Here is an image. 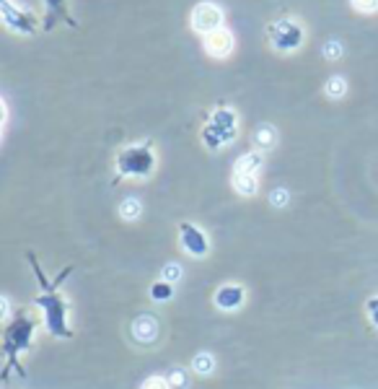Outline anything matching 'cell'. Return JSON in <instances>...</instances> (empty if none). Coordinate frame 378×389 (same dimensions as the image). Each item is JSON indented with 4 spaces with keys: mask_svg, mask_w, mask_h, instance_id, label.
Wrapping results in <instances>:
<instances>
[{
    "mask_svg": "<svg viewBox=\"0 0 378 389\" xmlns=\"http://www.w3.org/2000/svg\"><path fill=\"white\" fill-rule=\"evenodd\" d=\"M36 306L44 314V327L50 330V335L54 337H70L67 330V306L63 301V296L54 291H47L36 299Z\"/></svg>",
    "mask_w": 378,
    "mask_h": 389,
    "instance_id": "obj_1",
    "label": "cell"
},
{
    "mask_svg": "<svg viewBox=\"0 0 378 389\" xmlns=\"http://www.w3.org/2000/svg\"><path fill=\"white\" fill-rule=\"evenodd\" d=\"M143 213V206L140 200H135V197H127V200H122V206H119V216L125 218V221H138Z\"/></svg>",
    "mask_w": 378,
    "mask_h": 389,
    "instance_id": "obj_12",
    "label": "cell"
},
{
    "mask_svg": "<svg viewBox=\"0 0 378 389\" xmlns=\"http://www.w3.org/2000/svg\"><path fill=\"white\" fill-rule=\"evenodd\" d=\"M192 368H195L200 377H207V374L216 371V358L210 356V353H197L195 361H192Z\"/></svg>",
    "mask_w": 378,
    "mask_h": 389,
    "instance_id": "obj_13",
    "label": "cell"
},
{
    "mask_svg": "<svg viewBox=\"0 0 378 389\" xmlns=\"http://www.w3.org/2000/svg\"><path fill=\"white\" fill-rule=\"evenodd\" d=\"M262 169V156L260 153H244L241 159H238L236 163V172L238 174H254L257 177V172Z\"/></svg>",
    "mask_w": 378,
    "mask_h": 389,
    "instance_id": "obj_10",
    "label": "cell"
},
{
    "mask_svg": "<svg viewBox=\"0 0 378 389\" xmlns=\"http://www.w3.org/2000/svg\"><path fill=\"white\" fill-rule=\"evenodd\" d=\"M179 239H182V247L187 249L189 255H195V257H205L207 252H210L207 237L197 226H192V223H182V226H179Z\"/></svg>",
    "mask_w": 378,
    "mask_h": 389,
    "instance_id": "obj_4",
    "label": "cell"
},
{
    "mask_svg": "<svg viewBox=\"0 0 378 389\" xmlns=\"http://www.w3.org/2000/svg\"><path fill=\"white\" fill-rule=\"evenodd\" d=\"M153 169V156L148 148H127L119 156V172L135 174V177H145Z\"/></svg>",
    "mask_w": 378,
    "mask_h": 389,
    "instance_id": "obj_2",
    "label": "cell"
},
{
    "mask_svg": "<svg viewBox=\"0 0 378 389\" xmlns=\"http://www.w3.org/2000/svg\"><path fill=\"white\" fill-rule=\"evenodd\" d=\"M140 389H171V384H169V379H161V377H151L143 381Z\"/></svg>",
    "mask_w": 378,
    "mask_h": 389,
    "instance_id": "obj_18",
    "label": "cell"
},
{
    "mask_svg": "<svg viewBox=\"0 0 378 389\" xmlns=\"http://www.w3.org/2000/svg\"><path fill=\"white\" fill-rule=\"evenodd\" d=\"M324 54L329 57V60H337V57L342 54V44H339V42H326L324 44Z\"/></svg>",
    "mask_w": 378,
    "mask_h": 389,
    "instance_id": "obj_21",
    "label": "cell"
},
{
    "mask_svg": "<svg viewBox=\"0 0 378 389\" xmlns=\"http://www.w3.org/2000/svg\"><path fill=\"white\" fill-rule=\"evenodd\" d=\"M0 317H3V319H6V317H8V301H6V299H3V301H0Z\"/></svg>",
    "mask_w": 378,
    "mask_h": 389,
    "instance_id": "obj_23",
    "label": "cell"
},
{
    "mask_svg": "<svg viewBox=\"0 0 378 389\" xmlns=\"http://www.w3.org/2000/svg\"><path fill=\"white\" fill-rule=\"evenodd\" d=\"M257 177L254 174H233V190H236L238 194H244V197H249V194L257 192Z\"/></svg>",
    "mask_w": 378,
    "mask_h": 389,
    "instance_id": "obj_9",
    "label": "cell"
},
{
    "mask_svg": "<svg viewBox=\"0 0 378 389\" xmlns=\"http://www.w3.org/2000/svg\"><path fill=\"white\" fill-rule=\"evenodd\" d=\"M132 335L138 343H153L158 337V319L151 314H140L135 322H132Z\"/></svg>",
    "mask_w": 378,
    "mask_h": 389,
    "instance_id": "obj_7",
    "label": "cell"
},
{
    "mask_svg": "<svg viewBox=\"0 0 378 389\" xmlns=\"http://www.w3.org/2000/svg\"><path fill=\"white\" fill-rule=\"evenodd\" d=\"M353 6L360 13H373L378 8V0H353Z\"/></svg>",
    "mask_w": 378,
    "mask_h": 389,
    "instance_id": "obj_20",
    "label": "cell"
},
{
    "mask_svg": "<svg viewBox=\"0 0 378 389\" xmlns=\"http://www.w3.org/2000/svg\"><path fill=\"white\" fill-rule=\"evenodd\" d=\"M220 21H223V13H220V8L218 6H213V3H200L195 8V13H192V26H195V32L200 34H213L220 29Z\"/></svg>",
    "mask_w": 378,
    "mask_h": 389,
    "instance_id": "obj_3",
    "label": "cell"
},
{
    "mask_svg": "<svg viewBox=\"0 0 378 389\" xmlns=\"http://www.w3.org/2000/svg\"><path fill=\"white\" fill-rule=\"evenodd\" d=\"M254 141L260 148H275V143H277V130L270 128V125H262L257 132H254Z\"/></svg>",
    "mask_w": 378,
    "mask_h": 389,
    "instance_id": "obj_11",
    "label": "cell"
},
{
    "mask_svg": "<svg viewBox=\"0 0 378 389\" xmlns=\"http://www.w3.org/2000/svg\"><path fill=\"white\" fill-rule=\"evenodd\" d=\"M169 384H171V389H184L187 387V374L182 368H174L171 377H169Z\"/></svg>",
    "mask_w": 378,
    "mask_h": 389,
    "instance_id": "obj_17",
    "label": "cell"
},
{
    "mask_svg": "<svg viewBox=\"0 0 378 389\" xmlns=\"http://www.w3.org/2000/svg\"><path fill=\"white\" fill-rule=\"evenodd\" d=\"M244 288L238 283H223L216 291V306L220 312H236L238 306L244 303Z\"/></svg>",
    "mask_w": 378,
    "mask_h": 389,
    "instance_id": "obj_5",
    "label": "cell"
},
{
    "mask_svg": "<svg viewBox=\"0 0 378 389\" xmlns=\"http://www.w3.org/2000/svg\"><path fill=\"white\" fill-rule=\"evenodd\" d=\"M151 296L156 299V301H169V299L174 296V286H171V283H166V281L153 283V286H151Z\"/></svg>",
    "mask_w": 378,
    "mask_h": 389,
    "instance_id": "obj_14",
    "label": "cell"
},
{
    "mask_svg": "<svg viewBox=\"0 0 378 389\" xmlns=\"http://www.w3.org/2000/svg\"><path fill=\"white\" fill-rule=\"evenodd\" d=\"M288 200H291L288 190H275V192L270 194V203L275 208H285V206H288Z\"/></svg>",
    "mask_w": 378,
    "mask_h": 389,
    "instance_id": "obj_19",
    "label": "cell"
},
{
    "mask_svg": "<svg viewBox=\"0 0 378 389\" xmlns=\"http://www.w3.org/2000/svg\"><path fill=\"white\" fill-rule=\"evenodd\" d=\"M32 319H19V322L13 324L11 330H8V337H6V348H8V353H13V350H26L29 348V343H32Z\"/></svg>",
    "mask_w": 378,
    "mask_h": 389,
    "instance_id": "obj_6",
    "label": "cell"
},
{
    "mask_svg": "<svg viewBox=\"0 0 378 389\" xmlns=\"http://www.w3.org/2000/svg\"><path fill=\"white\" fill-rule=\"evenodd\" d=\"M231 47H233V37H231V32H226V29H218V32L207 34L205 50L213 54V57H226V54L231 52Z\"/></svg>",
    "mask_w": 378,
    "mask_h": 389,
    "instance_id": "obj_8",
    "label": "cell"
},
{
    "mask_svg": "<svg viewBox=\"0 0 378 389\" xmlns=\"http://www.w3.org/2000/svg\"><path fill=\"white\" fill-rule=\"evenodd\" d=\"M345 91H347V83L342 81V78H332V81L326 83V94H329L332 99L345 97Z\"/></svg>",
    "mask_w": 378,
    "mask_h": 389,
    "instance_id": "obj_16",
    "label": "cell"
},
{
    "mask_svg": "<svg viewBox=\"0 0 378 389\" xmlns=\"http://www.w3.org/2000/svg\"><path fill=\"white\" fill-rule=\"evenodd\" d=\"M161 281H166V283H179L182 281V268H179V265H176V262H169V265H166V268H163L161 270Z\"/></svg>",
    "mask_w": 378,
    "mask_h": 389,
    "instance_id": "obj_15",
    "label": "cell"
},
{
    "mask_svg": "<svg viewBox=\"0 0 378 389\" xmlns=\"http://www.w3.org/2000/svg\"><path fill=\"white\" fill-rule=\"evenodd\" d=\"M368 317H370L373 327H378V296H376V299H370V301H368Z\"/></svg>",
    "mask_w": 378,
    "mask_h": 389,
    "instance_id": "obj_22",
    "label": "cell"
}]
</instances>
